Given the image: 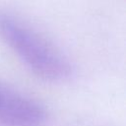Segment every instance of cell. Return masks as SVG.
Wrapping results in <instances>:
<instances>
[{"label":"cell","instance_id":"6da1fadb","mask_svg":"<svg viewBox=\"0 0 126 126\" xmlns=\"http://www.w3.org/2000/svg\"><path fill=\"white\" fill-rule=\"evenodd\" d=\"M0 36L36 76L54 82L70 75L71 66L62 53L19 20L0 14Z\"/></svg>","mask_w":126,"mask_h":126},{"label":"cell","instance_id":"7a4b0ae2","mask_svg":"<svg viewBox=\"0 0 126 126\" xmlns=\"http://www.w3.org/2000/svg\"><path fill=\"white\" fill-rule=\"evenodd\" d=\"M46 113L33 99L0 90V122L6 126H42Z\"/></svg>","mask_w":126,"mask_h":126}]
</instances>
